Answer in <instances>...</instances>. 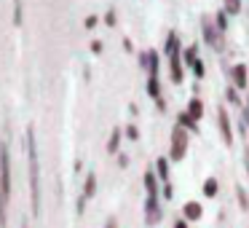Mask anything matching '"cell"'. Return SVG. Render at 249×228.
<instances>
[{
  "instance_id": "6da1fadb",
  "label": "cell",
  "mask_w": 249,
  "mask_h": 228,
  "mask_svg": "<svg viewBox=\"0 0 249 228\" xmlns=\"http://www.w3.org/2000/svg\"><path fill=\"white\" fill-rule=\"evenodd\" d=\"M27 158H30V193H33V212L40 215V169H38V148H35V132L27 129Z\"/></svg>"
},
{
  "instance_id": "7a4b0ae2",
  "label": "cell",
  "mask_w": 249,
  "mask_h": 228,
  "mask_svg": "<svg viewBox=\"0 0 249 228\" xmlns=\"http://www.w3.org/2000/svg\"><path fill=\"white\" fill-rule=\"evenodd\" d=\"M188 145H190V132L182 129L179 124H174L172 140H169V161H174V164L185 161V156H188Z\"/></svg>"
},
{
  "instance_id": "3957f363",
  "label": "cell",
  "mask_w": 249,
  "mask_h": 228,
  "mask_svg": "<svg viewBox=\"0 0 249 228\" xmlns=\"http://www.w3.org/2000/svg\"><path fill=\"white\" fill-rule=\"evenodd\" d=\"M163 220V207H161V196H147L145 199V226L156 228Z\"/></svg>"
},
{
  "instance_id": "277c9868",
  "label": "cell",
  "mask_w": 249,
  "mask_h": 228,
  "mask_svg": "<svg viewBox=\"0 0 249 228\" xmlns=\"http://www.w3.org/2000/svg\"><path fill=\"white\" fill-rule=\"evenodd\" d=\"M217 129H220V137L228 148H233V126H231V115L222 105H217Z\"/></svg>"
},
{
  "instance_id": "5b68a950",
  "label": "cell",
  "mask_w": 249,
  "mask_h": 228,
  "mask_svg": "<svg viewBox=\"0 0 249 228\" xmlns=\"http://www.w3.org/2000/svg\"><path fill=\"white\" fill-rule=\"evenodd\" d=\"M201 33H204V40L212 46V49H217L220 46V30H217V24H214V19H209V17H204L201 19Z\"/></svg>"
},
{
  "instance_id": "8992f818",
  "label": "cell",
  "mask_w": 249,
  "mask_h": 228,
  "mask_svg": "<svg viewBox=\"0 0 249 228\" xmlns=\"http://www.w3.org/2000/svg\"><path fill=\"white\" fill-rule=\"evenodd\" d=\"M228 76H231V86H236L238 92H247V86H249V76H247V65H244V62L233 65Z\"/></svg>"
},
{
  "instance_id": "52a82bcc",
  "label": "cell",
  "mask_w": 249,
  "mask_h": 228,
  "mask_svg": "<svg viewBox=\"0 0 249 228\" xmlns=\"http://www.w3.org/2000/svg\"><path fill=\"white\" fill-rule=\"evenodd\" d=\"M140 65L147 70V76H158V67H161V59H158L156 49H147L140 54Z\"/></svg>"
},
{
  "instance_id": "ba28073f",
  "label": "cell",
  "mask_w": 249,
  "mask_h": 228,
  "mask_svg": "<svg viewBox=\"0 0 249 228\" xmlns=\"http://www.w3.org/2000/svg\"><path fill=\"white\" fill-rule=\"evenodd\" d=\"M182 217L188 223H198L201 217H204V207H201V201H196V199L185 201L182 204Z\"/></svg>"
},
{
  "instance_id": "9c48e42d",
  "label": "cell",
  "mask_w": 249,
  "mask_h": 228,
  "mask_svg": "<svg viewBox=\"0 0 249 228\" xmlns=\"http://www.w3.org/2000/svg\"><path fill=\"white\" fill-rule=\"evenodd\" d=\"M142 185H145L147 196H161V180H158L156 169H147L145 177H142Z\"/></svg>"
},
{
  "instance_id": "30bf717a",
  "label": "cell",
  "mask_w": 249,
  "mask_h": 228,
  "mask_svg": "<svg viewBox=\"0 0 249 228\" xmlns=\"http://www.w3.org/2000/svg\"><path fill=\"white\" fill-rule=\"evenodd\" d=\"M169 78H172V83H182L185 81V67H182V54L179 57H172L169 59Z\"/></svg>"
},
{
  "instance_id": "8fae6325",
  "label": "cell",
  "mask_w": 249,
  "mask_h": 228,
  "mask_svg": "<svg viewBox=\"0 0 249 228\" xmlns=\"http://www.w3.org/2000/svg\"><path fill=\"white\" fill-rule=\"evenodd\" d=\"M163 51H166V59H172V57H179V54H182V43H179V35L174 33V30L166 35V46H163Z\"/></svg>"
},
{
  "instance_id": "7c38bea8",
  "label": "cell",
  "mask_w": 249,
  "mask_h": 228,
  "mask_svg": "<svg viewBox=\"0 0 249 228\" xmlns=\"http://www.w3.org/2000/svg\"><path fill=\"white\" fill-rule=\"evenodd\" d=\"M177 124L182 126V129H188L190 134H198V124H201V121H196L188 110H182V113H177Z\"/></svg>"
},
{
  "instance_id": "4fadbf2b",
  "label": "cell",
  "mask_w": 249,
  "mask_h": 228,
  "mask_svg": "<svg viewBox=\"0 0 249 228\" xmlns=\"http://www.w3.org/2000/svg\"><path fill=\"white\" fill-rule=\"evenodd\" d=\"M145 89H147V97L150 99H163V92H161V81H158V76H147V83H145Z\"/></svg>"
},
{
  "instance_id": "5bb4252c",
  "label": "cell",
  "mask_w": 249,
  "mask_h": 228,
  "mask_svg": "<svg viewBox=\"0 0 249 228\" xmlns=\"http://www.w3.org/2000/svg\"><path fill=\"white\" fill-rule=\"evenodd\" d=\"M201 193H204L206 199H217V196H220V180H217V177H206Z\"/></svg>"
},
{
  "instance_id": "9a60e30c",
  "label": "cell",
  "mask_w": 249,
  "mask_h": 228,
  "mask_svg": "<svg viewBox=\"0 0 249 228\" xmlns=\"http://www.w3.org/2000/svg\"><path fill=\"white\" fill-rule=\"evenodd\" d=\"M185 110H188L196 121H201V118H204V102H201V97H190L188 99V108H185Z\"/></svg>"
},
{
  "instance_id": "2e32d148",
  "label": "cell",
  "mask_w": 249,
  "mask_h": 228,
  "mask_svg": "<svg viewBox=\"0 0 249 228\" xmlns=\"http://www.w3.org/2000/svg\"><path fill=\"white\" fill-rule=\"evenodd\" d=\"M156 174H158V180H161V185L172 183V180H169V156L166 158H156Z\"/></svg>"
},
{
  "instance_id": "e0dca14e",
  "label": "cell",
  "mask_w": 249,
  "mask_h": 228,
  "mask_svg": "<svg viewBox=\"0 0 249 228\" xmlns=\"http://www.w3.org/2000/svg\"><path fill=\"white\" fill-rule=\"evenodd\" d=\"M236 201H238V207H241V212H249V193L241 183H236Z\"/></svg>"
},
{
  "instance_id": "ac0fdd59",
  "label": "cell",
  "mask_w": 249,
  "mask_h": 228,
  "mask_svg": "<svg viewBox=\"0 0 249 228\" xmlns=\"http://www.w3.org/2000/svg\"><path fill=\"white\" fill-rule=\"evenodd\" d=\"M222 8L228 11V17H238L244 8V0H222Z\"/></svg>"
},
{
  "instance_id": "d6986e66",
  "label": "cell",
  "mask_w": 249,
  "mask_h": 228,
  "mask_svg": "<svg viewBox=\"0 0 249 228\" xmlns=\"http://www.w3.org/2000/svg\"><path fill=\"white\" fill-rule=\"evenodd\" d=\"M214 24H217V30H220V33H228V24H231V17H228V11H225V8H220V11L214 14Z\"/></svg>"
},
{
  "instance_id": "ffe728a7",
  "label": "cell",
  "mask_w": 249,
  "mask_h": 228,
  "mask_svg": "<svg viewBox=\"0 0 249 228\" xmlns=\"http://www.w3.org/2000/svg\"><path fill=\"white\" fill-rule=\"evenodd\" d=\"M94 193H97V177L94 174H89L86 177V183H83V199H94Z\"/></svg>"
},
{
  "instance_id": "44dd1931",
  "label": "cell",
  "mask_w": 249,
  "mask_h": 228,
  "mask_svg": "<svg viewBox=\"0 0 249 228\" xmlns=\"http://www.w3.org/2000/svg\"><path fill=\"white\" fill-rule=\"evenodd\" d=\"M196 59H201V57H198V43H193V46H188V49H182V62H185V65H193Z\"/></svg>"
},
{
  "instance_id": "7402d4cb",
  "label": "cell",
  "mask_w": 249,
  "mask_h": 228,
  "mask_svg": "<svg viewBox=\"0 0 249 228\" xmlns=\"http://www.w3.org/2000/svg\"><path fill=\"white\" fill-rule=\"evenodd\" d=\"M225 99L231 105H236V108H244V102H241V92H238L236 86H228L225 89Z\"/></svg>"
},
{
  "instance_id": "603a6c76",
  "label": "cell",
  "mask_w": 249,
  "mask_h": 228,
  "mask_svg": "<svg viewBox=\"0 0 249 228\" xmlns=\"http://www.w3.org/2000/svg\"><path fill=\"white\" fill-rule=\"evenodd\" d=\"M121 137H124V132H121V129H113V134H110V140H107V153H118Z\"/></svg>"
},
{
  "instance_id": "cb8c5ba5",
  "label": "cell",
  "mask_w": 249,
  "mask_h": 228,
  "mask_svg": "<svg viewBox=\"0 0 249 228\" xmlns=\"http://www.w3.org/2000/svg\"><path fill=\"white\" fill-rule=\"evenodd\" d=\"M190 70H193L196 81H201V78H206V65H204V59H196L193 65H190Z\"/></svg>"
},
{
  "instance_id": "d4e9b609",
  "label": "cell",
  "mask_w": 249,
  "mask_h": 228,
  "mask_svg": "<svg viewBox=\"0 0 249 228\" xmlns=\"http://www.w3.org/2000/svg\"><path fill=\"white\" fill-rule=\"evenodd\" d=\"M124 134H126V140H131V142H137V140H140V129H137L134 124H129V126H126V129H124Z\"/></svg>"
},
{
  "instance_id": "484cf974",
  "label": "cell",
  "mask_w": 249,
  "mask_h": 228,
  "mask_svg": "<svg viewBox=\"0 0 249 228\" xmlns=\"http://www.w3.org/2000/svg\"><path fill=\"white\" fill-rule=\"evenodd\" d=\"M14 22L22 24V0H14Z\"/></svg>"
},
{
  "instance_id": "4316f807",
  "label": "cell",
  "mask_w": 249,
  "mask_h": 228,
  "mask_svg": "<svg viewBox=\"0 0 249 228\" xmlns=\"http://www.w3.org/2000/svg\"><path fill=\"white\" fill-rule=\"evenodd\" d=\"M161 196H163L166 201H172V199H174V188H172V183H166V185L161 188Z\"/></svg>"
},
{
  "instance_id": "83f0119b",
  "label": "cell",
  "mask_w": 249,
  "mask_h": 228,
  "mask_svg": "<svg viewBox=\"0 0 249 228\" xmlns=\"http://www.w3.org/2000/svg\"><path fill=\"white\" fill-rule=\"evenodd\" d=\"M97 22H99V19L91 14V17H86V22H83V24H86V30H94V27H97Z\"/></svg>"
},
{
  "instance_id": "f1b7e54d",
  "label": "cell",
  "mask_w": 249,
  "mask_h": 228,
  "mask_svg": "<svg viewBox=\"0 0 249 228\" xmlns=\"http://www.w3.org/2000/svg\"><path fill=\"white\" fill-rule=\"evenodd\" d=\"M172 228H190V223H188V220H185V217H182V215H179V217H177V220H174V226H172Z\"/></svg>"
},
{
  "instance_id": "f546056e",
  "label": "cell",
  "mask_w": 249,
  "mask_h": 228,
  "mask_svg": "<svg viewBox=\"0 0 249 228\" xmlns=\"http://www.w3.org/2000/svg\"><path fill=\"white\" fill-rule=\"evenodd\" d=\"M118 167H121V169L129 167V156H126V153H118Z\"/></svg>"
},
{
  "instance_id": "4dcf8cb0",
  "label": "cell",
  "mask_w": 249,
  "mask_h": 228,
  "mask_svg": "<svg viewBox=\"0 0 249 228\" xmlns=\"http://www.w3.org/2000/svg\"><path fill=\"white\" fill-rule=\"evenodd\" d=\"M105 22H107L110 27H113V24H115V11H113V8H110V11L105 14Z\"/></svg>"
},
{
  "instance_id": "1f68e13d",
  "label": "cell",
  "mask_w": 249,
  "mask_h": 228,
  "mask_svg": "<svg viewBox=\"0 0 249 228\" xmlns=\"http://www.w3.org/2000/svg\"><path fill=\"white\" fill-rule=\"evenodd\" d=\"M91 51H94V54H102V40H94V43H91Z\"/></svg>"
},
{
  "instance_id": "d6a6232c",
  "label": "cell",
  "mask_w": 249,
  "mask_h": 228,
  "mask_svg": "<svg viewBox=\"0 0 249 228\" xmlns=\"http://www.w3.org/2000/svg\"><path fill=\"white\" fill-rule=\"evenodd\" d=\"M244 169H247V174H249V148H244Z\"/></svg>"
},
{
  "instance_id": "836d02e7",
  "label": "cell",
  "mask_w": 249,
  "mask_h": 228,
  "mask_svg": "<svg viewBox=\"0 0 249 228\" xmlns=\"http://www.w3.org/2000/svg\"><path fill=\"white\" fill-rule=\"evenodd\" d=\"M105 228H118V220H115V217H107V223H105Z\"/></svg>"
},
{
  "instance_id": "e575fe53",
  "label": "cell",
  "mask_w": 249,
  "mask_h": 228,
  "mask_svg": "<svg viewBox=\"0 0 249 228\" xmlns=\"http://www.w3.org/2000/svg\"><path fill=\"white\" fill-rule=\"evenodd\" d=\"M124 49L129 51V54H134V51H131V40H129V38H124Z\"/></svg>"
},
{
  "instance_id": "d590c367",
  "label": "cell",
  "mask_w": 249,
  "mask_h": 228,
  "mask_svg": "<svg viewBox=\"0 0 249 228\" xmlns=\"http://www.w3.org/2000/svg\"><path fill=\"white\" fill-rule=\"evenodd\" d=\"M244 108H247V110H249V94H247V105H244Z\"/></svg>"
},
{
  "instance_id": "8d00e7d4",
  "label": "cell",
  "mask_w": 249,
  "mask_h": 228,
  "mask_svg": "<svg viewBox=\"0 0 249 228\" xmlns=\"http://www.w3.org/2000/svg\"><path fill=\"white\" fill-rule=\"evenodd\" d=\"M22 228H30V226H27V223H24V226H22Z\"/></svg>"
}]
</instances>
